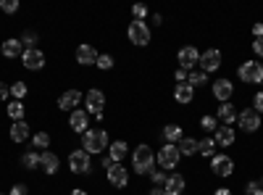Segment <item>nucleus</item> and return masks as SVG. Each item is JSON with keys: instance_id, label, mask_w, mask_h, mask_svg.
<instances>
[{"instance_id": "c756f323", "label": "nucleus", "mask_w": 263, "mask_h": 195, "mask_svg": "<svg viewBox=\"0 0 263 195\" xmlns=\"http://www.w3.org/2000/svg\"><path fill=\"white\" fill-rule=\"evenodd\" d=\"M27 95H29L27 82H13V84H11V98H13V100H24Z\"/></svg>"}, {"instance_id": "7ed1b4c3", "label": "nucleus", "mask_w": 263, "mask_h": 195, "mask_svg": "<svg viewBox=\"0 0 263 195\" xmlns=\"http://www.w3.org/2000/svg\"><path fill=\"white\" fill-rule=\"evenodd\" d=\"M179 158H182V153H179V148L177 145H171V143H166L158 153H156V164L163 169V171H174L179 166Z\"/></svg>"}, {"instance_id": "f03ea898", "label": "nucleus", "mask_w": 263, "mask_h": 195, "mask_svg": "<svg viewBox=\"0 0 263 195\" xmlns=\"http://www.w3.org/2000/svg\"><path fill=\"white\" fill-rule=\"evenodd\" d=\"M132 166H135L137 174H150V171L156 169V153H153V148L147 143L135 148V153H132Z\"/></svg>"}, {"instance_id": "aec40b11", "label": "nucleus", "mask_w": 263, "mask_h": 195, "mask_svg": "<svg viewBox=\"0 0 263 195\" xmlns=\"http://www.w3.org/2000/svg\"><path fill=\"white\" fill-rule=\"evenodd\" d=\"M29 137H32V127H29L24 119L11 124V140H13V143H27Z\"/></svg>"}, {"instance_id": "79ce46f5", "label": "nucleus", "mask_w": 263, "mask_h": 195, "mask_svg": "<svg viewBox=\"0 0 263 195\" xmlns=\"http://www.w3.org/2000/svg\"><path fill=\"white\" fill-rule=\"evenodd\" d=\"M253 108H255L258 114H263V90L255 93V98H253Z\"/></svg>"}, {"instance_id": "6ab92c4d", "label": "nucleus", "mask_w": 263, "mask_h": 195, "mask_svg": "<svg viewBox=\"0 0 263 195\" xmlns=\"http://www.w3.org/2000/svg\"><path fill=\"white\" fill-rule=\"evenodd\" d=\"M216 119L221 121L224 127H232V124L237 121V108H234L229 100H227V103H221V105L216 108Z\"/></svg>"}, {"instance_id": "39448f33", "label": "nucleus", "mask_w": 263, "mask_h": 195, "mask_svg": "<svg viewBox=\"0 0 263 195\" xmlns=\"http://www.w3.org/2000/svg\"><path fill=\"white\" fill-rule=\"evenodd\" d=\"M126 37L132 45H137V48H145L147 42H150V27L145 24V21H132L129 29H126Z\"/></svg>"}, {"instance_id": "ddd939ff", "label": "nucleus", "mask_w": 263, "mask_h": 195, "mask_svg": "<svg viewBox=\"0 0 263 195\" xmlns=\"http://www.w3.org/2000/svg\"><path fill=\"white\" fill-rule=\"evenodd\" d=\"M84 111L87 114H92V116H98V114H103V105H105V93L103 90H90L84 95Z\"/></svg>"}, {"instance_id": "3c124183", "label": "nucleus", "mask_w": 263, "mask_h": 195, "mask_svg": "<svg viewBox=\"0 0 263 195\" xmlns=\"http://www.w3.org/2000/svg\"><path fill=\"white\" fill-rule=\"evenodd\" d=\"M260 187H263V180H260Z\"/></svg>"}, {"instance_id": "7c9ffc66", "label": "nucleus", "mask_w": 263, "mask_h": 195, "mask_svg": "<svg viewBox=\"0 0 263 195\" xmlns=\"http://www.w3.org/2000/svg\"><path fill=\"white\" fill-rule=\"evenodd\" d=\"M21 164H24V169H37L40 166V153H37V150H27V153L24 156H21Z\"/></svg>"}, {"instance_id": "9d476101", "label": "nucleus", "mask_w": 263, "mask_h": 195, "mask_svg": "<svg viewBox=\"0 0 263 195\" xmlns=\"http://www.w3.org/2000/svg\"><path fill=\"white\" fill-rule=\"evenodd\" d=\"M237 124L242 132H258L260 129V114L255 111V108H245V111L237 114Z\"/></svg>"}, {"instance_id": "a878e982", "label": "nucleus", "mask_w": 263, "mask_h": 195, "mask_svg": "<svg viewBox=\"0 0 263 195\" xmlns=\"http://www.w3.org/2000/svg\"><path fill=\"white\" fill-rule=\"evenodd\" d=\"M177 148H179L182 156H195L197 150H200V140H195V137H182V140L177 143Z\"/></svg>"}, {"instance_id": "a211bd4d", "label": "nucleus", "mask_w": 263, "mask_h": 195, "mask_svg": "<svg viewBox=\"0 0 263 195\" xmlns=\"http://www.w3.org/2000/svg\"><path fill=\"white\" fill-rule=\"evenodd\" d=\"M40 166H42L45 174H55V171L61 169V158L53 153V150H42L40 153Z\"/></svg>"}, {"instance_id": "412c9836", "label": "nucleus", "mask_w": 263, "mask_h": 195, "mask_svg": "<svg viewBox=\"0 0 263 195\" xmlns=\"http://www.w3.org/2000/svg\"><path fill=\"white\" fill-rule=\"evenodd\" d=\"M0 53H3L6 58H21V53H24V45H21V40L8 37L3 45H0Z\"/></svg>"}, {"instance_id": "2f4dec72", "label": "nucleus", "mask_w": 263, "mask_h": 195, "mask_svg": "<svg viewBox=\"0 0 263 195\" xmlns=\"http://www.w3.org/2000/svg\"><path fill=\"white\" fill-rule=\"evenodd\" d=\"M32 145H34L37 150H48V148H50V135H48V132H37V135H32Z\"/></svg>"}, {"instance_id": "e433bc0d", "label": "nucleus", "mask_w": 263, "mask_h": 195, "mask_svg": "<svg viewBox=\"0 0 263 195\" xmlns=\"http://www.w3.org/2000/svg\"><path fill=\"white\" fill-rule=\"evenodd\" d=\"M132 16H135V21H145L147 6H145V3H135V6H132Z\"/></svg>"}, {"instance_id": "a18cd8bd", "label": "nucleus", "mask_w": 263, "mask_h": 195, "mask_svg": "<svg viewBox=\"0 0 263 195\" xmlns=\"http://www.w3.org/2000/svg\"><path fill=\"white\" fill-rule=\"evenodd\" d=\"M187 74H190V72H184V69H177V72H174V79H177V82L182 84V82H187Z\"/></svg>"}, {"instance_id": "c03bdc74", "label": "nucleus", "mask_w": 263, "mask_h": 195, "mask_svg": "<svg viewBox=\"0 0 263 195\" xmlns=\"http://www.w3.org/2000/svg\"><path fill=\"white\" fill-rule=\"evenodd\" d=\"M8 98H11V87L6 82H0V100H8Z\"/></svg>"}, {"instance_id": "de8ad7c7", "label": "nucleus", "mask_w": 263, "mask_h": 195, "mask_svg": "<svg viewBox=\"0 0 263 195\" xmlns=\"http://www.w3.org/2000/svg\"><path fill=\"white\" fill-rule=\"evenodd\" d=\"M213 195H232V187H216Z\"/></svg>"}, {"instance_id": "bb28decb", "label": "nucleus", "mask_w": 263, "mask_h": 195, "mask_svg": "<svg viewBox=\"0 0 263 195\" xmlns=\"http://www.w3.org/2000/svg\"><path fill=\"white\" fill-rule=\"evenodd\" d=\"M161 135H163V140L171 143V145H177V143L184 137V132H182V127H179V124H166Z\"/></svg>"}, {"instance_id": "8fccbe9b", "label": "nucleus", "mask_w": 263, "mask_h": 195, "mask_svg": "<svg viewBox=\"0 0 263 195\" xmlns=\"http://www.w3.org/2000/svg\"><path fill=\"white\" fill-rule=\"evenodd\" d=\"M150 195H166V190H163V187H153Z\"/></svg>"}, {"instance_id": "393cba45", "label": "nucleus", "mask_w": 263, "mask_h": 195, "mask_svg": "<svg viewBox=\"0 0 263 195\" xmlns=\"http://www.w3.org/2000/svg\"><path fill=\"white\" fill-rule=\"evenodd\" d=\"M174 100H177L179 105H190V103L195 100V90L190 87L187 82H182V84H177V87H174Z\"/></svg>"}, {"instance_id": "864d4df0", "label": "nucleus", "mask_w": 263, "mask_h": 195, "mask_svg": "<svg viewBox=\"0 0 263 195\" xmlns=\"http://www.w3.org/2000/svg\"><path fill=\"white\" fill-rule=\"evenodd\" d=\"M260 84H263V79H260Z\"/></svg>"}, {"instance_id": "6e6552de", "label": "nucleus", "mask_w": 263, "mask_h": 195, "mask_svg": "<svg viewBox=\"0 0 263 195\" xmlns=\"http://www.w3.org/2000/svg\"><path fill=\"white\" fill-rule=\"evenodd\" d=\"M105 180L111 182V187H126L129 185V169L124 164H111L105 169Z\"/></svg>"}, {"instance_id": "4c0bfd02", "label": "nucleus", "mask_w": 263, "mask_h": 195, "mask_svg": "<svg viewBox=\"0 0 263 195\" xmlns=\"http://www.w3.org/2000/svg\"><path fill=\"white\" fill-rule=\"evenodd\" d=\"M0 11L3 13H16L18 11V0H0Z\"/></svg>"}, {"instance_id": "c85d7f7f", "label": "nucleus", "mask_w": 263, "mask_h": 195, "mask_svg": "<svg viewBox=\"0 0 263 195\" xmlns=\"http://www.w3.org/2000/svg\"><path fill=\"white\" fill-rule=\"evenodd\" d=\"M187 84H190L192 90L203 87V84H208V74H205V72H200V69H195V72H190V74H187Z\"/></svg>"}, {"instance_id": "473e14b6", "label": "nucleus", "mask_w": 263, "mask_h": 195, "mask_svg": "<svg viewBox=\"0 0 263 195\" xmlns=\"http://www.w3.org/2000/svg\"><path fill=\"white\" fill-rule=\"evenodd\" d=\"M200 153H203L205 158H213V156H216V140H213V137L200 140Z\"/></svg>"}, {"instance_id": "5701e85b", "label": "nucleus", "mask_w": 263, "mask_h": 195, "mask_svg": "<svg viewBox=\"0 0 263 195\" xmlns=\"http://www.w3.org/2000/svg\"><path fill=\"white\" fill-rule=\"evenodd\" d=\"M108 156H111L114 164H121L126 156H129V145L124 140H114L111 145H108Z\"/></svg>"}, {"instance_id": "603ef678", "label": "nucleus", "mask_w": 263, "mask_h": 195, "mask_svg": "<svg viewBox=\"0 0 263 195\" xmlns=\"http://www.w3.org/2000/svg\"><path fill=\"white\" fill-rule=\"evenodd\" d=\"M0 195H6V192H0Z\"/></svg>"}, {"instance_id": "58836bf2", "label": "nucleus", "mask_w": 263, "mask_h": 195, "mask_svg": "<svg viewBox=\"0 0 263 195\" xmlns=\"http://www.w3.org/2000/svg\"><path fill=\"white\" fill-rule=\"evenodd\" d=\"M34 40H37V34H34V32H24V34H21V45H24V50L34 48Z\"/></svg>"}, {"instance_id": "37998d69", "label": "nucleus", "mask_w": 263, "mask_h": 195, "mask_svg": "<svg viewBox=\"0 0 263 195\" xmlns=\"http://www.w3.org/2000/svg\"><path fill=\"white\" fill-rule=\"evenodd\" d=\"M253 53H255L258 58H263V37H258V40L253 42Z\"/></svg>"}, {"instance_id": "cd10ccee", "label": "nucleus", "mask_w": 263, "mask_h": 195, "mask_svg": "<svg viewBox=\"0 0 263 195\" xmlns=\"http://www.w3.org/2000/svg\"><path fill=\"white\" fill-rule=\"evenodd\" d=\"M6 114H8L13 121H21V119H24V114H27V105L21 103V100H11L8 108H6Z\"/></svg>"}, {"instance_id": "c9c22d12", "label": "nucleus", "mask_w": 263, "mask_h": 195, "mask_svg": "<svg viewBox=\"0 0 263 195\" xmlns=\"http://www.w3.org/2000/svg\"><path fill=\"white\" fill-rule=\"evenodd\" d=\"M98 69H103V72H108V69H114V56H108V53H103V56H98V63H95Z\"/></svg>"}, {"instance_id": "72a5a7b5", "label": "nucleus", "mask_w": 263, "mask_h": 195, "mask_svg": "<svg viewBox=\"0 0 263 195\" xmlns=\"http://www.w3.org/2000/svg\"><path fill=\"white\" fill-rule=\"evenodd\" d=\"M150 180H153V185H156V187H163L166 180H168V171H163V169H153V171H150Z\"/></svg>"}, {"instance_id": "dca6fc26", "label": "nucleus", "mask_w": 263, "mask_h": 195, "mask_svg": "<svg viewBox=\"0 0 263 195\" xmlns=\"http://www.w3.org/2000/svg\"><path fill=\"white\" fill-rule=\"evenodd\" d=\"M84 100V95L79 93V90H66V93H61V98H58V108L61 111H77V105Z\"/></svg>"}, {"instance_id": "b1692460", "label": "nucleus", "mask_w": 263, "mask_h": 195, "mask_svg": "<svg viewBox=\"0 0 263 195\" xmlns=\"http://www.w3.org/2000/svg\"><path fill=\"white\" fill-rule=\"evenodd\" d=\"M213 140H216L218 148H229V145H234L237 135H234V129H232V127H224V124H221V127L216 129V137H213Z\"/></svg>"}, {"instance_id": "423d86ee", "label": "nucleus", "mask_w": 263, "mask_h": 195, "mask_svg": "<svg viewBox=\"0 0 263 195\" xmlns=\"http://www.w3.org/2000/svg\"><path fill=\"white\" fill-rule=\"evenodd\" d=\"M69 169L74 174H90L92 171V161H90V153H84V150H71L69 153Z\"/></svg>"}, {"instance_id": "ea45409f", "label": "nucleus", "mask_w": 263, "mask_h": 195, "mask_svg": "<svg viewBox=\"0 0 263 195\" xmlns=\"http://www.w3.org/2000/svg\"><path fill=\"white\" fill-rule=\"evenodd\" d=\"M245 192H248V195H263V187H260L258 182H253V180H250V182L245 185Z\"/></svg>"}, {"instance_id": "f257e3e1", "label": "nucleus", "mask_w": 263, "mask_h": 195, "mask_svg": "<svg viewBox=\"0 0 263 195\" xmlns=\"http://www.w3.org/2000/svg\"><path fill=\"white\" fill-rule=\"evenodd\" d=\"M108 145H111V140H108L105 129H87V132L82 135V150L84 153H105Z\"/></svg>"}, {"instance_id": "20e7f679", "label": "nucleus", "mask_w": 263, "mask_h": 195, "mask_svg": "<svg viewBox=\"0 0 263 195\" xmlns=\"http://www.w3.org/2000/svg\"><path fill=\"white\" fill-rule=\"evenodd\" d=\"M237 74H239V82H245V84H260V79H263V63H258V61H242Z\"/></svg>"}, {"instance_id": "2eb2a0df", "label": "nucleus", "mask_w": 263, "mask_h": 195, "mask_svg": "<svg viewBox=\"0 0 263 195\" xmlns=\"http://www.w3.org/2000/svg\"><path fill=\"white\" fill-rule=\"evenodd\" d=\"M211 93H213V98H216V100L227 103V100L232 98V93H234V84H232V79L221 77V79H216V82L211 84Z\"/></svg>"}, {"instance_id": "09e8293b", "label": "nucleus", "mask_w": 263, "mask_h": 195, "mask_svg": "<svg viewBox=\"0 0 263 195\" xmlns=\"http://www.w3.org/2000/svg\"><path fill=\"white\" fill-rule=\"evenodd\" d=\"M69 195H87V190H84V187H74Z\"/></svg>"}, {"instance_id": "1a4fd4ad", "label": "nucleus", "mask_w": 263, "mask_h": 195, "mask_svg": "<svg viewBox=\"0 0 263 195\" xmlns=\"http://www.w3.org/2000/svg\"><path fill=\"white\" fill-rule=\"evenodd\" d=\"M221 61H224V56H221V50H216V48H208L205 53H200V72H205V74H211V72H218L221 69Z\"/></svg>"}, {"instance_id": "4be33fe9", "label": "nucleus", "mask_w": 263, "mask_h": 195, "mask_svg": "<svg viewBox=\"0 0 263 195\" xmlns=\"http://www.w3.org/2000/svg\"><path fill=\"white\" fill-rule=\"evenodd\" d=\"M184 187H187V180H184L182 174H168V180H166V185H163L166 195H182Z\"/></svg>"}, {"instance_id": "49530a36", "label": "nucleus", "mask_w": 263, "mask_h": 195, "mask_svg": "<svg viewBox=\"0 0 263 195\" xmlns=\"http://www.w3.org/2000/svg\"><path fill=\"white\" fill-rule=\"evenodd\" d=\"M253 34H255V40H258V37H263V24H260V21L253 27Z\"/></svg>"}, {"instance_id": "f8f14e48", "label": "nucleus", "mask_w": 263, "mask_h": 195, "mask_svg": "<svg viewBox=\"0 0 263 195\" xmlns=\"http://www.w3.org/2000/svg\"><path fill=\"white\" fill-rule=\"evenodd\" d=\"M211 169H213V174H216V177H232V171H234V161H232V156L216 153V156L211 158Z\"/></svg>"}, {"instance_id": "4468645a", "label": "nucleus", "mask_w": 263, "mask_h": 195, "mask_svg": "<svg viewBox=\"0 0 263 195\" xmlns=\"http://www.w3.org/2000/svg\"><path fill=\"white\" fill-rule=\"evenodd\" d=\"M69 127L74 129L77 135H84L87 129H90V114L84 111V108H77V111L69 114Z\"/></svg>"}, {"instance_id": "f3484780", "label": "nucleus", "mask_w": 263, "mask_h": 195, "mask_svg": "<svg viewBox=\"0 0 263 195\" xmlns=\"http://www.w3.org/2000/svg\"><path fill=\"white\" fill-rule=\"evenodd\" d=\"M98 56H100V53L90 45V42H82V45L77 48V63H79V66H95Z\"/></svg>"}, {"instance_id": "0eeeda50", "label": "nucleus", "mask_w": 263, "mask_h": 195, "mask_svg": "<svg viewBox=\"0 0 263 195\" xmlns=\"http://www.w3.org/2000/svg\"><path fill=\"white\" fill-rule=\"evenodd\" d=\"M177 63H179V69H184V72H195V66L200 63V50H197L195 45H184L177 53Z\"/></svg>"}, {"instance_id": "a19ab883", "label": "nucleus", "mask_w": 263, "mask_h": 195, "mask_svg": "<svg viewBox=\"0 0 263 195\" xmlns=\"http://www.w3.org/2000/svg\"><path fill=\"white\" fill-rule=\"evenodd\" d=\"M8 195H29V187L24 185V182H18V185H13L11 187V192Z\"/></svg>"}, {"instance_id": "9b49d317", "label": "nucleus", "mask_w": 263, "mask_h": 195, "mask_svg": "<svg viewBox=\"0 0 263 195\" xmlns=\"http://www.w3.org/2000/svg\"><path fill=\"white\" fill-rule=\"evenodd\" d=\"M21 66L29 69V72H40L42 66H45V53L37 50V48H29L21 53Z\"/></svg>"}, {"instance_id": "f704fd0d", "label": "nucleus", "mask_w": 263, "mask_h": 195, "mask_svg": "<svg viewBox=\"0 0 263 195\" xmlns=\"http://www.w3.org/2000/svg\"><path fill=\"white\" fill-rule=\"evenodd\" d=\"M200 127L205 129V132H216V129H218V119H216L213 114H205V116L200 119Z\"/></svg>"}]
</instances>
